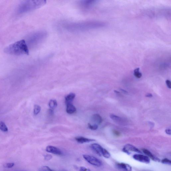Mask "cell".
Segmentation results:
<instances>
[{"label":"cell","mask_w":171,"mask_h":171,"mask_svg":"<svg viewBox=\"0 0 171 171\" xmlns=\"http://www.w3.org/2000/svg\"><path fill=\"white\" fill-rule=\"evenodd\" d=\"M166 133L169 135H171V130L170 129H167L165 130Z\"/></svg>","instance_id":"4316f807"},{"label":"cell","mask_w":171,"mask_h":171,"mask_svg":"<svg viewBox=\"0 0 171 171\" xmlns=\"http://www.w3.org/2000/svg\"><path fill=\"white\" fill-rule=\"evenodd\" d=\"M79 170H80V171H91L88 168L83 167H80Z\"/></svg>","instance_id":"d4e9b609"},{"label":"cell","mask_w":171,"mask_h":171,"mask_svg":"<svg viewBox=\"0 0 171 171\" xmlns=\"http://www.w3.org/2000/svg\"><path fill=\"white\" fill-rule=\"evenodd\" d=\"M92 120L93 122L98 124H101L102 122V119L101 117L99 115L97 114L93 115Z\"/></svg>","instance_id":"4fadbf2b"},{"label":"cell","mask_w":171,"mask_h":171,"mask_svg":"<svg viewBox=\"0 0 171 171\" xmlns=\"http://www.w3.org/2000/svg\"><path fill=\"white\" fill-rule=\"evenodd\" d=\"M143 152L146 155H147L148 157L150 158L154 161H159L160 160L159 159L155 157L149 151L148 149H143Z\"/></svg>","instance_id":"8fae6325"},{"label":"cell","mask_w":171,"mask_h":171,"mask_svg":"<svg viewBox=\"0 0 171 171\" xmlns=\"http://www.w3.org/2000/svg\"><path fill=\"white\" fill-rule=\"evenodd\" d=\"M166 84H167V85L168 87L170 89L171 88V81L169 80H167L166 81Z\"/></svg>","instance_id":"484cf974"},{"label":"cell","mask_w":171,"mask_h":171,"mask_svg":"<svg viewBox=\"0 0 171 171\" xmlns=\"http://www.w3.org/2000/svg\"><path fill=\"white\" fill-rule=\"evenodd\" d=\"M45 150L48 153L55 155H61L62 154V152L60 149L54 146H48L46 148Z\"/></svg>","instance_id":"52a82bcc"},{"label":"cell","mask_w":171,"mask_h":171,"mask_svg":"<svg viewBox=\"0 0 171 171\" xmlns=\"http://www.w3.org/2000/svg\"><path fill=\"white\" fill-rule=\"evenodd\" d=\"M45 3L44 1H24L20 5L18 11L21 13H25L34 10L44 5Z\"/></svg>","instance_id":"7a4b0ae2"},{"label":"cell","mask_w":171,"mask_h":171,"mask_svg":"<svg viewBox=\"0 0 171 171\" xmlns=\"http://www.w3.org/2000/svg\"><path fill=\"white\" fill-rule=\"evenodd\" d=\"M39 171H54L47 166H43L39 168Z\"/></svg>","instance_id":"ffe728a7"},{"label":"cell","mask_w":171,"mask_h":171,"mask_svg":"<svg viewBox=\"0 0 171 171\" xmlns=\"http://www.w3.org/2000/svg\"><path fill=\"white\" fill-rule=\"evenodd\" d=\"M75 139L78 143H90L95 141V140L86 138L83 137H76Z\"/></svg>","instance_id":"9c48e42d"},{"label":"cell","mask_w":171,"mask_h":171,"mask_svg":"<svg viewBox=\"0 0 171 171\" xmlns=\"http://www.w3.org/2000/svg\"><path fill=\"white\" fill-rule=\"evenodd\" d=\"M4 52L5 53L14 56L28 55L29 54L26 41L22 40L18 41L5 48Z\"/></svg>","instance_id":"6da1fadb"},{"label":"cell","mask_w":171,"mask_h":171,"mask_svg":"<svg viewBox=\"0 0 171 171\" xmlns=\"http://www.w3.org/2000/svg\"><path fill=\"white\" fill-rule=\"evenodd\" d=\"M66 105V111L68 114H72L76 112V108L72 103L68 104Z\"/></svg>","instance_id":"30bf717a"},{"label":"cell","mask_w":171,"mask_h":171,"mask_svg":"<svg viewBox=\"0 0 171 171\" xmlns=\"http://www.w3.org/2000/svg\"><path fill=\"white\" fill-rule=\"evenodd\" d=\"M90 148L100 156H102L103 153L104 148L101 146L97 143H94L91 144Z\"/></svg>","instance_id":"8992f818"},{"label":"cell","mask_w":171,"mask_h":171,"mask_svg":"<svg viewBox=\"0 0 171 171\" xmlns=\"http://www.w3.org/2000/svg\"><path fill=\"white\" fill-rule=\"evenodd\" d=\"M146 97H149V98H151L153 97V95L151 93H148V94H147L146 95Z\"/></svg>","instance_id":"f1b7e54d"},{"label":"cell","mask_w":171,"mask_h":171,"mask_svg":"<svg viewBox=\"0 0 171 171\" xmlns=\"http://www.w3.org/2000/svg\"><path fill=\"white\" fill-rule=\"evenodd\" d=\"M139 68H137L134 70V74L135 76L137 78H140L141 77L142 74L139 71Z\"/></svg>","instance_id":"e0dca14e"},{"label":"cell","mask_w":171,"mask_h":171,"mask_svg":"<svg viewBox=\"0 0 171 171\" xmlns=\"http://www.w3.org/2000/svg\"><path fill=\"white\" fill-rule=\"evenodd\" d=\"M45 160H49L52 158V156L49 154H47L44 155Z\"/></svg>","instance_id":"cb8c5ba5"},{"label":"cell","mask_w":171,"mask_h":171,"mask_svg":"<svg viewBox=\"0 0 171 171\" xmlns=\"http://www.w3.org/2000/svg\"><path fill=\"white\" fill-rule=\"evenodd\" d=\"M110 155L109 152L104 149L103 152L102 156L106 158H109L110 157Z\"/></svg>","instance_id":"d6986e66"},{"label":"cell","mask_w":171,"mask_h":171,"mask_svg":"<svg viewBox=\"0 0 171 171\" xmlns=\"http://www.w3.org/2000/svg\"><path fill=\"white\" fill-rule=\"evenodd\" d=\"M41 110V108L38 105H35L34 106V110L33 113L35 115H38L40 112Z\"/></svg>","instance_id":"ac0fdd59"},{"label":"cell","mask_w":171,"mask_h":171,"mask_svg":"<svg viewBox=\"0 0 171 171\" xmlns=\"http://www.w3.org/2000/svg\"><path fill=\"white\" fill-rule=\"evenodd\" d=\"M83 156L84 159L92 165L97 167H100L102 165V161L93 156L84 155Z\"/></svg>","instance_id":"3957f363"},{"label":"cell","mask_w":171,"mask_h":171,"mask_svg":"<svg viewBox=\"0 0 171 171\" xmlns=\"http://www.w3.org/2000/svg\"><path fill=\"white\" fill-rule=\"evenodd\" d=\"M88 126L89 129L92 130H93V131L97 130L98 128L97 125L96 124L92 125L90 123H88Z\"/></svg>","instance_id":"44dd1931"},{"label":"cell","mask_w":171,"mask_h":171,"mask_svg":"<svg viewBox=\"0 0 171 171\" xmlns=\"http://www.w3.org/2000/svg\"><path fill=\"white\" fill-rule=\"evenodd\" d=\"M0 129L2 131L4 132H7L8 131V127L2 121L0 122Z\"/></svg>","instance_id":"2e32d148"},{"label":"cell","mask_w":171,"mask_h":171,"mask_svg":"<svg viewBox=\"0 0 171 171\" xmlns=\"http://www.w3.org/2000/svg\"><path fill=\"white\" fill-rule=\"evenodd\" d=\"M161 162L163 164H165L169 165H170L171 164V161L170 160L168 159L167 158L164 159L161 161Z\"/></svg>","instance_id":"603a6c76"},{"label":"cell","mask_w":171,"mask_h":171,"mask_svg":"<svg viewBox=\"0 0 171 171\" xmlns=\"http://www.w3.org/2000/svg\"><path fill=\"white\" fill-rule=\"evenodd\" d=\"M57 106V102L56 100H50L49 102V106L50 109L53 110Z\"/></svg>","instance_id":"9a60e30c"},{"label":"cell","mask_w":171,"mask_h":171,"mask_svg":"<svg viewBox=\"0 0 171 171\" xmlns=\"http://www.w3.org/2000/svg\"><path fill=\"white\" fill-rule=\"evenodd\" d=\"M110 117L111 118L114 120V121L118 123H121L122 122V119L121 118L114 114H110Z\"/></svg>","instance_id":"5bb4252c"},{"label":"cell","mask_w":171,"mask_h":171,"mask_svg":"<svg viewBox=\"0 0 171 171\" xmlns=\"http://www.w3.org/2000/svg\"><path fill=\"white\" fill-rule=\"evenodd\" d=\"M123 151L125 153L128 154V155H129L131 151L139 153H141V152L138 149L134 146L130 144H127L125 145L123 149Z\"/></svg>","instance_id":"5b68a950"},{"label":"cell","mask_w":171,"mask_h":171,"mask_svg":"<svg viewBox=\"0 0 171 171\" xmlns=\"http://www.w3.org/2000/svg\"><path fill=\"white\" fill-rule=\"evenodd\" d=\"M14 165V163H9L5 164L4 165V167L6 168H11L13 167Z\"/></svg>","instance_id":"7402d4cb"},{"label":"cell","mask_w":171,"mask_h":171,"mask_svg":"<svg viewBox=\"0 0 171 171\" xmlns=\"http://www.w3.org/2000/svg\"><path fill=\"white\" fill-rule=\"evenodd\" d=\"M134 159L141 162L149 163L150 162V158L148 156L136 154L133 156Z\"/></svg>","instance_id":"277c9868"},{"label":"cell","mask_w":171,"mask_h":171,"mask_svg":"<svg viewBox=\"0 0 171 171\" xmlns=\"http://www.w3.org/2000/svg\"><path fill=\"white\" fill-rule=\"evenodd\" d=\"M76 95L74 93H71L67 95L65 97V103L66 104L72 103Z\"/></svg>","instance_id":"7c38bea8"},{"label":"cell","mask_w":171,"mask_h":171,"mask_svg":"<svg viewBox=\"0 0 171 171\" xmlns=\"http://www.w3.org/2000/svg\"><path fill=\"white\" fill-rule=\"evenodd\" d=\"M117 167L118 169L123 171H131L132 170L131 165L123 163H118Z\"/></svg>","instance_id":"ba28073f"},{"label":"cell","mask_w":171,"mask_h":171,"mask_svg":"<svg viewBox=\"0 0 171 171\" xmlns=\"http://www.w3.org/2000/svg\"><path fill=\"white\" fill-rule=\"evenodd\" d=\"M113 132H114V133L115 136H120V133L119 132L117 131H115V130H114V131H113Z\"/></svg>","instance_id":"83f0119b"}]
</instances>
